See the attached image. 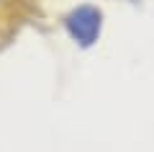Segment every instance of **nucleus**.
<instances>
[{
    "label": "nucleus",
    "mask_w": 154,
    "mask_h": 152,
    "mask_svg": "<svg viewBox=\"0 0 154 152\" xmlns=\"http://www.w3.org/2000/svg\"><path fill=\"white\" fill-rule=\"evenodd\" d=\"M64 31L80 49H90L98 44L100 34H103V11L98 5H77L64 16Z\"/></svg>",
    "instance_id": "obj_1"
}]
</instances>
